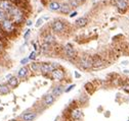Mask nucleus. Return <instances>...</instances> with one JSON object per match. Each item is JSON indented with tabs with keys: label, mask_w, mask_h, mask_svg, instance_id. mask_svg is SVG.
Masks as SVG:
<instances>
[{
	"label": "nucleus",
	"mask_w": 129,
	"mask_h": 121,
	"mask_svg": "<svg viewBox=\"0 0 129 121\" xmlns=\"http://www.w3.org/2000/svg\"><path fill=\"white\" fill-rule=\"evenodd\" d=\"M87 24H88V18L85 16H81L75 21V25L79 28H84L85 26H87Z\"/></svg>",
	"instance_id": "nucleus-16"
},
{
	"label": "nucleus",
	"mask_w": 129,
	"mask_h": 121,
	"mask_svg": "<svg viewBox=\"0 0 129 121\" xmlns=\"http://www.w3.org/2000/svg\"><path fill=\"white\" fill-rule=\"evenodd\" d=\"M30 33H31V31H30V30H27V31H26L25 35H24V39H25V40H27V39H28V37H29V35H30Z\"/></svg>",
	"instance_id": "nucleus-30"
},
{
	"label": "nucleus",
	"mask_w": 129,
	"mask_h": 121,
	"mask_svg": "<svg viewBox=\"0 0 129 121\" xmlns=\"http://www.w3.org/2000/svg\"><path fill=\"white\" fill-rule=\"evenodd\" d=\"M44 42H46V43H49V44H53V43H56V38L53 37L51 34H48V35H46L45 37H44Z\"/></svg>",
	"instance_id": "nucleus-22"
},
{
	"label": "nucleus",
	"mask_w": 129,
	"mask_h": 121,
	"mask_svg": "<svg viewBox=\"0 0 129 121\" xmlns=\"http://www.w3.org/2000/svg\"><path fill=\"white\" fill-rule=\"evenodd\" d=\"M14 6V4L12 2H10L9 0H0V9H1L5 14H9V12L12 11Z\"/></svg>",
	"instance_id": "nucleus-8"
},
{
	"label": "nucleus",
	"mask_w": 129,
	"mask_h": 121,
	"mask_svg": "<svg viewBox=\"0 0 129 121\" xmlns=\"http://www.w3.org/2000/svg\"><path fill=\"white\" fill-rule=\"evenodd\" d=\"M92 57L88 55H83L79 58V65L83 69H90L92 68Z\"/></svg>",
	"instance_id": "nucleus-6"
},
{
	"label": "nucleus",
	"mask_w": 129,
	"mask_h": 121,
	"mask_svg": "<svg viewBox=\"0 0 129 121\" xmlns=\"http://www.w3.org/2000/svg\"><path fill=\"white\" fill-rule=\"evenodd\" d=\"M12 89L7 83H0V95H7L10 93Z\"/></svg>",
	"instance_id": "nucleus-18"
},
{
	"label": "nucleus",
	"mask_w": 129,
	"mask_h": 121,
	"mask_svg": "<svg viewBox=\"0 0 129 121\" xmlns=\"http://www.w3.org/2000/svg\"><path fill=\"white\" fill-rule=\"evenodd\" d=\"M2 51H3V46H2V44L0 43V53H1Z\"/></svg>",
	"instance_id": "nucleus-34"
},
{
	"label": "nucleus",
	"mask_w": 129,
	"mask_h": 121,
	"mask_svg": "<svg viewBox=\"0 0 129 121\" xmlns=\"http://www.w3.org/2000/svg\"><path fill=\"white\" fill-rule=\"evenodd\" d=\"M52 70H53V67H52L51 63H48V62L40 63V73L41 74H43V75H50Z\"/></svg>",
	"instance_id": "nucleus-9"
},
{
	"label": "nucleus",
	"mask_w": 129,
	"mask_h": 121,
	"mask_svg": "<svg viewBox=\"0 0 129 121\" xmlns=\"http://www.w3.org/2000/svg\"><path fill=\"white\" fill-rule=\"evenodd\" d=\"M30 69L34 73H40V63L38 62H32L30 64Z\"/></svg>",
	"instance_id": "nucleus-19"
},
{
	"label": "nucleus",
	"mask_w": 129,
	"mask_h": 121,
	"mask_svg": "<svg viewBox=\"0 0 129 121\" xmlns=\"http://www.w3.org/2000/svg\"><path fill=\"white\" fill-rule=\"evenodd\" d=\"M124 72L125 73H129V70H124Z\"/></svg>",
	"instance_id": "nucleus-39"
},
{
	"label": "nucleus",
	"mask_w": 129,
	"mask_h": 121,
	"mask_svg": "<svg viewBox=\"0 0 129 121\" xmlns=\"http://www.w3.org/2000/svg\"><path fill=\"white\" fill-rule=\"evenodd\" d=\"M54 121H60V117H58V118H56V119H54Z\"/></svg>",
	"instance_id": "nucleus-36"
},
{
	"label": "nucleus",
	"mask_w": 129,
	"mask_h": 121,
	"mask_svg": "<svg viewBox=\"0 0 129 121\" xmlns=\"http://www.w3.org/2000/svg\"><path fill=\"white\" fill-rule=\"evenodd\" d=\"M83 111L79 106H73L70 108L68 113V120L70 121H82L83 119Z\"/></svg>",
	"instance_id": "nucleus-1"
},
{
	"label": "nucleus",
	"mask_w": 129,
	"mask_h": 121,
	"mask_svg": "<svg viewBox=\"0 0 129 121\" xmlns=\"http://www.w3.org/2000/svg\"><path fill=\"white\" fill-rule=\"evenodd\" d=\"M40 50H41V52H43V53H48V52H50V50H51V44L46 43V42H43V44H42L41 47H40Z\"/></svg>",
	"instance_id": "nucleus-20"
},
{
	"label": "nucleus",
	"mask_w": 129,
	"mask_h": 121,
	"mask_svg": "<svg viewBox=\"0 0 129 121\" xmlns=\"http://www.w3.org/2000/svg\"><path fill=\"white\" fill-rule=\"evenodd\" d=\"M38 112L36 111V110H27V111H25L23 114H22L20 116V121H35L38 117Z\"/></svg>",
	"instance_id": "nucleus-3"
},
{
	"label": "nucleus",
	"mask_w": 129,
	"mask_h": 121,
	"mask_svg": "<svg viewBox=\"0 0 129 121\" xmlns=\"http://www.w3.org/2000/svg\"><path fill=\"white\" fill-rule=\"evenodd\" d=\"M77 1H78V2H79V3L81 4V3H84V2L86 1V0H77Z\"/></svg>",
	"instance_id": "nucleus-35"
},
{
	"label": "nucleus",
	"mask_w": 129,
	"mask_h": 121,
	"mask_svg": "<svg viewBox=\"0 0 129 121\" xmlns=\"http://www.w3.org/2000/svg\"><path fill=\"white\" fill-rule=\"evenodd\" d=\"M75 76H76V78H77V79H79V78H81V75H80V74H79V73H78L77 71H76V72H75Z\"/></svg>",
	"instance_id": "nucleus-32"
},
{
	"label": "nucleus",
	"mask_w": 129,
	"mask_h": 121,
	"mask_svg": "<svg viewBox=\"0 0 129 121\" xmlns=\"http://www.w3.org/2000/svg\"><path fill=\"white\" fill-rule=\"evenodd\" d=\"M56 100V98L53 96L51 93H48V94H46L44 97L42 98V102H41V104L44 106L45 108H47V107H50L51 105L54 104Z\"/></svg>",
	"instance_id": "nucleus-7"
},
{
	"label": "nucleus",
	"mask_w": 129,
	"mask_h": 121,
	"mask_svg": "<svg viewBox=\"0 0 129 121\" xmlns=\"http://www.w3.org/2000/svg\"><path fill=\"white\" fill-rule=\"evenodd\" d=\"M128 121H129V120H128Z\"/></svg>",
	"instance_id": "nucleus-42"
},
{
	"label": "nucleus",
	"mask_w": 129,
	"mask_h": 121,
	"mask_svg": "<svg viewBox=\"0 0 129 121\" xmlns=\"http://www.w3.org/2000/svg\"><path fill=\"white\" fill-rule=\"evenodd\" d=\"M77 15V11H73L70 13V17H74V16H76Z\"/></svg>",
	"instance_id": "nucleus-31"
},
{
	"label": "nucleus",
	"mask_w": 129,
	"mask_h": 121,
	"mask_svg": "<svg viewBox=\"0 0 129 121\" xmlns=\"http://www.w3.org/2000/svg\"><path fill=\"white\" fill-rule=\"evenodd\" d=\"M29 74H30V69H29V67L24 66V67H22V68L18 70V78L20 80H26V79H28Z\"/></svg>",
	"instance_id": "nucleus-12"
},
{
	"label": "nucleus",
	"mask_w": 129,
	"mask_h": 121,
	"mask_svg": "<svg viewBox=\"0 0 129 121\" xmlns=\"http://www.w3.org/2000/svg\"><path fill=\"white\" fill-rule=\"evenodd\" d=\"M64 54L68 58H75L77 55V52L75 50V48L73 47V45L71 44H66L64 47Z\"/></svg>",
	"instance_id": "nucleus-10"
},
{
	"label": "nucleus",
	"mask_w": 129,
	"mask_h": 121,
	"mask_svg": "<svg viewBox=\"0 0 129 121\" xmlns=\"http://www.w3.org/2000/svg\"><path fill=\"white\" fill-rule=\"evenodd\" d=\"M72 11V7L69 5V3H62L60 4V12L62 14H70Z\"/></svg>",
	"instance_id": "nucleus-17"
},
{
	"label": "nucleus",
	"mask_w": 129,
	"mask_h": 121,
	"mask_svg": "<svg viewBox=\"0 0 129 121\" xmlns=\"http://www.w3.org/2000/svg\"><path fill=\"white\" fill-rule=\"evenodd\" d=\"M9 1H10V2H12V3H14V2H16V1H18V0H9Z\"/></svg>",
	"instance_id": "nucleus-37"
},
{
	"label": "nucleus",
	"mask_w": 129,
	"mask_h": 121,
	"mask_svg": "<svg viewBox=\"0 0 129 121\" xmlns=\"http://www.w3.org/2000/svg\"><path fill=\"white\" fill-rule=\"evenodd\" d=\"M64 76H66V72L62 68V67H58V68H56L53 69L52 72L50 73V79L52 81H54L56 82H60L64 80Z\"/></svg>",
	"instance_id": "nucleus-4"
},
{
	"label": "nucleus",
	"mask_w": 129,
	"mask_h": 121,
	"mask_svg": "<svg viewBox=\"0 0 129 121\" xmlns=\"http://www.w3.org/2000/svg\"><path fill=\"white\" fill-rule=\"evenodd\" d=\"M75 86H76V84H71V85H69L68 87H66V89H64V93H70L73 89H75Z\"/></svg>",
	"instance_id": "nucleus-25"
},
{
	"label": "nucleus",
	"mask_w": 129,
	"mask_h": 121,
	"mask_svg": "<svg viewBox=\"0 0 129 121\" xmlns=\"http://www.w3.org/2000/svg\"><path fill=\"white\" fill-rule=\"evenodd\" d=\"M20 79L18 78V76H12L10 79L7 80V84L10 86V89H16V87L18 86L20 84Z\"/></svg>",
	"instance_id": "nucleus-14"
},
{
	"label": "nucleus",
	"mask_w": 129,
	"mask_h": 121,
	"mask_svg": "<svg viewBox=\"0 0 129 121\" xmlns=\"http://www.w3.org/2000/svg\"><path fill=\"white\" fill-rule=\"evenodd\" d=\"M66 30V23L60 19H56L51 24V31L54 34H60Z\"/></svg>",
	"instance_id": "nucleus-5"
},
{
	"label": "nucleus",
	"mask_w": 129,
	"mask_h": 121,
	"mask_svg": "<svg viewBox=\"0 0 129 121\" xmlns=\"http://www.w3.org/2000/svg\"><path fill=\"white\" fill-rule=\"evenodd\" d=\"M64 85L62 84V83H58V84H56L51 89V94L54 96L56 98H58V97H60V96H62L64 93Z\"/></svg>",
	"instance_id": "nucleus-11"
},
{
	"label": "nucleus",
	"mask_w": 129,
	"mask_h": 121,
	"mask_svg": "<svg viewBox=\"0 0 129 121\" xmlns=\"http://www.w3.org/2000/svg\"><path fill=\"white\" fill-rule=\"evenodd\" d=\"M10 121H18V120H16V119H12V120H10Z\"/></svg>",
	"instance_id": "nucleus-40"
},
{
	"label": "nucleus",
	"mask_w": 129,
	"mask_h": 121,
	"mask_svg": "<svg viewBox=\"0 0 129 121\" xmlns=\"http://www.w3.org/2000/svg\"><path fill=\"white\" fill-rule=\"evenodd\" d=\"M29 61H30V59H29L28 57H26V58H24V59H22V60H20V64L26 65V64H28Z\"/></svg>",
	"instance_id": "nucleus-28"
},
{
	"label": "nucleus",
	"mask_w": 129,
	"mask_h": 121,
	"mask_svg": "<svg viewBox=\"0 0 129 121\" xmlns=\"http://www.w3.org/2000/svg\"><path fill=\"white\" fill-rule=\"evenodd\" d=\"M116 5L117 7L119 8L120 10H125L127 8V2L125 1V0H117L116 1Z\"/></svg>",
	"instance_id": "nucleus-21"
},
{
	"label": "nucleus",
	"mask_w": 129,
	"mask_h": 121,
	"mask_svg": "<svg viewBox=\"0 0 129 121\" xmlns=\"http://www.w3.org/2000/svg\"><path fill=\"white\" fill-rule=\"evenodd\" d=\"M92 68H94V69H100V68H102V66H104V60L100 58V57H98V56H96V57H93L92 58Z\"/></svg>",
	"instance_id": "nucleus-13"
},
{
	"label": "nucleus",
	"mask_w": 129,
	"mask_h": 121,
	"mask_svg": "<svg viewBox=\"0 0 129 121\" xmlns=\"http://www.w3.org/2000/svg\"><path fill=\"white\" fill-rule=\"evenodd\" d=\"M28 58H29L30 60H35V59L37 58V53H36V51H33V52H31Z\"/></svg>",
	"instance_id": "nucleus-24"
},
{
	"label": "nucleus",
	"mask_w": 129,
	"mask_h": 121,
	"mask_svg": "<svg viewBox=\"0 0 129 121\" xmlns=\"http://www.w3.org/2000/svg\"><path fill=\"white\" fill-rule=\"evenodd\" d=\"M32 24H33V23H32V20H28V23H27V26H32Z\"/></svg>",
	"instance_id": "nucleus-33"
},
{
	"label": "nucleus",
	"mask_w": 129,
	"mask_h": 121,
	"mask_svg": "<svg viewBox=\"0 0 129 121\" xmlns=\"http://www.w3.org/2000/svg\"><path fill=\"white\" fill-rule=\"evenodd\" d=\"M0 28H1V31L6 33V34H10V33L14 32L16 30V24L14 23V21L12 19L9 18H5L3 19L1 23H0Z\"/></svg>",
	"instance_id": "nucleus-2"
},
{
	"label": "nucleus",
	"mask_w": 129,
	"mask_h": 121,
	"mask_svg": "<svg viewBox=\"0 0 129 121\" xmlns=\"http://www.w3.org/2000/svg\"><path fill=\"white\" fill-rule=\"evenodd\" d=\"M69 5L72 8H77L80 5V3L77 1V0H70V1H69Z\"/></svg>",
	"instance_id": "nucleus-23"
},
{
	"label": "nucleus",
	"mask_w": 129,
	"mask_h": 121,
	"mask_svg": "<svg viewBox=\"0 0 129 121\" xmlns=\"http://www.w3.org/2000/svg\"><path fill=\"white\" fill-rule=\"evenodd\" d=\"M6 18V14L2 11L1 9H0V23H1V21L3 20V19H5Z\"/></svg>",
	"instance_id": "nucleus-27"
},
{
	"label": "nucleus",
	"mask_w": 129,
	"mask_h": 121,
	"mask_svg": "<svg viewBox=\"0 0 129 121\" xmlns=\"http://www.w3.org/2000/svg\"><path fill=\"white\" fill-rule=\"evenodd\" d=\"M67 121H70V120H67Z\"/></svg>",
	"instance_id": "nucleus-41"
},
{
	"label": "nucleus",
	"mask_w": 129,
	"mask_h": 121,
	"mask_svg": "<svg viewBox=\"0 0 129 121\" xmlns=\"http://www.w3.org/2000/svg\"><path fill=\"white\" fill-rule=\"evenodd\" d=\"M127 63H128L127 61H124V62H123V64H124V65H127Z\"/></svg>",
	"instance_id": "nucleus-38"
},
{
	"label": "nucleus",
	"mask_w": 129,
	"mask_h": 121,
	"mask_svg": "<svg viewBox=\"0 0 129 121\" xmlns=\"http://www.w3.org/2000/svg\"><path fill=\"white\" fill-rule=\"evenodd\" d=\"M42 24H43V18H39V19L37 20V24H36V27H37V28H39L40 26H42Z\"/></svg>",
	"instance_id": "nucleus-29"
},
{
	"label": "nucleus",
	"mask_w": 129,
	"mask_h": 121,
	"mask_svg": "<svg viewBox=\"0 0 129 121\" xmlns=\"http://www.w3.org/2000/svg\"><path fill=\"white\" fill-rule=\"evenodd\" d=\"M122 90L126 93H129V83H124L122 84Z\"/></svg>",
	"instance_id": "nucleus-26"
},
{
	"label": "nucleus",
	"mask_w": 129,
	"mask_h": 121,
	"mask_svg": "<svg viewBox=\"0 0 129 121\" xmlns=\"http://www.w3.org/2000/svg\"><path fill=\"white\" fill-rule=\"evenodd\" d=\"M48 9L50 11H53V12H58L60 9V3L58 1H56V0H53V1L49 2L48 4Z\"/></svg>",
	"instance_id": "nucleus-15"
}]
</instances>
